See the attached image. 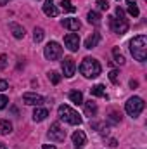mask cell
<instances>
[{"instance_id":"cell-1","label":"cell","mask_w":147,"mask_h":149,"mask_svg":"<svg viewBox=\"0 0 147 149\" xmlns=\"http://www.w3.org/2000/svg\"><path fill=\"white\" fill-rule=\"evenodd\" d=\"M130 52L133 56V59L144 63L147 59V37L146 35H139L130 42Z\"/></svg>"},{"instance_id":"cell-2","label":"cell","mask_w":147,"mask_h":149,"mask_svg":"<svg viewBox=\"0 0 147 149\" xmlns=\"http://www.w3.org/2000/svg\"><path fill=\"white\" fill-rule=\"evenodd\" d=\"M80 71H81V74H83L85 78H95V76L101 74L102 66H101V63H99L97 59H94V57H85L83 63L80 64Z\"/></svg>"},{"instance_id":"cell-3","label":"cell","mask_w":147,"mask_h":149,"mask_svg":"<svg viewBox=\"0 0 147 149\" xmlns=\"http://www.w3.org/2000/svg\"><path fill=\"white\" fill-rule=\"evenodd\" d=\"M57 113H59V118L64 120V121L69 123V125H80V123H81V116L74 111V109H71L69 106H66V104L59 106Z\"/></svg>"},{"instance_id":"cell-4","label":"cell","mask_w":147,"mask_h":149,"mask_svg":"<svg viewBox=\"0 0 147 149\" xmlns=\"http://www.w3.org/2000/svg\"><path fill=\"white\" fill-rule=\"evenodd\" d=\"M144 106H146L144 99H140V97H130L126 101V104H125V111L128 113L132 118H137L140 113L144 111Z\"/></svg>"},{"instance_id":"cell-5","label":"cell","mask_w":147,"mask_h":149,"mask_svg":"<svg viewBox=\"0 0 147 149\" xmlns=\"http://www.w3.org/2000/svg\"><path fill=\"white\" fill-rule=\"evenodd\" d=\"M43 54H45V57L49 61H55V59H59L62 56V47L57 42H49L45 50H43Z\"/></svg>"},{"instance_id":"cell-6","label":"cell","mask_w":147,"mask_h":149,"mask_svg":"<svg viewBox=\"0 0 147 149\" xmlns=\"http://www.w3.org/2000/svg\"><path fill=\"white\" fill-rule=\"evenodd\" d=\"M49 137H50V141L62 142V141L66 139V130H64L59 123H52L50 128H49Z\"/></svg>"},{"instance_id":"cell-7","label":"cell","mask_w":147,"mask_h":149,"mask_svg":"<svg viewBox=\"0 0 147 149\" xmlns=\"http://www.w3.org/2000/svg\"><path fill=\"white\" fill-rule=\"evenodd\" d=\"M109 24L111 30L118 35H125L128 31V23L125 19H118V17H109Z\"/></svg>"},{"instance_id":"cell-8","label":"cell","mask_w":147,"mask_h":149,"mask_svg":"<svg viewBox=\"0 0 147 149\" xmlns=\"http://www.w3.org/2000/svg\"><path fill=\"white\" fill-rule=\"evenodd\" d=\"M23 102L28 104V106H42L43 104V97L35 94V92H26L23 95Z\"/></svg>"},{"instance_id":"cell-9","label":"cell","mask_w":147,"mask_h":149,"mask_svg":"<svg viewBox=\"0 0 147 149\" xmlns=\"http://www.w3.org/2000/svg\"><path fill=\"white\" fill-rule=\"evenodd\" d=\"M61 66H62V73L66 78H71L74 76V71H76V64H74V61L71 57H64L62 59V63H61Z\"/></svg>"},{"instance_id":"cell-10","label":"cell","mask_w":147,"mask_h":149,"mask_svg":"<svg viewBox=\"0 0 147 149\" xmlns=\"http://www.w3.org/2000/svg\"><path fill=\"white\" fill-rule=\"evenodd\" d=\"M64 45H66L71 52H76L78 47H80V37L74 35V33H68V35L64 37Z\"/></svg>"},{"instance_id":"cell-11","label":"cell","mask_w":147,"mask_h":149,"mask_svg":"<svg viewBox=\"0 0 147 149\" xmlns=\"http://www.w3.org/2000/svg\"><path fill=\"white\" fill-rule=\"evenodd\" d=\"M61 24H62L66 30H69V31H78V30L81 28V23H80L78 19H74V17H64V19L61 21Z\"/></svg>"},{"instance_id":"cell-12","label":"cell","mask_w":147,"mask_h":149,"mask_svg":"<svg viewBox=\"0 0 147 149\" xmlns=\"http://www.w3.org/2000/svg\"><path fill=\"white\" fill-rule=\"evenodd\" d=\"M43 12H45V16H49V17H55V16L59 14L57 7L54 5V0H45V3H43Z\"/></svg>"},{"instance_id":"cell-13","label":"cell","mask_w":147,"mask_h":149,"mask_svg":"<svg viewBox=\"0 0 147 149\" xmlns=\"http://www.w3.org/2000/svg\"><path fill=\"white\" fill-rule=\"evenodd\" d=\"M99 42H101V33L95 31V33H92L90 37L85 40V47H87V49H94V47H97Z\"/></svg>"},{"instance_id":"cell-14","label":"cell","mask_w":147,"mask_h":149,"mask_svg":"<svg viewBox=\"0 0 147 149\" xmlns=\"http://www.w3.org/2000/svg\"><path fill=\"white\" fill-rule=\"evenodd\" d=\"M9 28H10V31H12L14 38H23L24 37V28H23L21 24H17V23H10Z\"/></svg>"},{"instance_id":"cell-15","label":"cell","mask_w":147,"mask_h":149,"mask_svg":"<svg viewBox=\"0 0 147 149\" xmlns=\"http://www.w3.org/2000/svg\"><path fill=\"white\" fill-rule=\"evenodd\" d=\"M47 116H49V111H47L45 108H37V109L33 111V120H35V121H43Z\"/></svg>"},{"instance_id":"cell-16","label":"cell","mask_w":147,"mask_h":149,"mask_svg":"<svg viewBox=\"0 0 147 149\" xmlns=\"http://www.w3.org/2000/svg\"><path fill=\"white\" fill-rule=\"evenodd\" d=\"M73 142L76 144V146H81V144H85L87 142V135L81 132V130H76L73 134Z\"/></svg>"},{"instance_id":"cell-17","label":"cell","mask_w":147,"mask_h":149,"mask_svg":"<svg viewBox=\"0 0 147 149\" xmlns=\"http://www.w3.org/2000/svg\"><path fill=\"white\" fill-rule=\"evenodd\" d=\"M87 19H88V23L90 24H101V14L99 12H95V10H90L88 14H87Z\"/></svg>"},{"instance_id":"cell-18","label":"cell","mask_w":147,"mask_h":149,"mask_svg":"<svg viewBox=\"0 0 147 149\" xmlns=\"http://www.w3.org/2000/svg\"><path fill=\"white\" fill-rule=\"evenodd\" d=\"M0 132L3 135H9L12 132V123L9 120H0Z\"/></svg>"},{"instance_id":"cell-19","label":"cell","mask_w":147,"mask_h":149,"mask_svg":"<svg viewBox=\"0 0 147 149\" xmlns=\"http://www.w3.org/2000/svg\"><path fill=\"white\" fill-rule=\"evenodd\" d=\"M126 3H128V12H130V16L137 17V16L140 14V10H139V7H137V0H126Z\"/></svg>"},{"instance_id":"cell-20","label":"cell","mask_w":147,"mask_h":149,"mask_svg":"<svg viewBox=\"0 0 147 149\" xmlns=\"http://www.w3.org/2000/svg\"><path fill=\"white\" fill-rule=\"evenodd\" d=\"M69 99H71V102H74V104H83V94L78 92V90L69 92Z\"/></svg>"},{"instance_id":"cell-21","label":"cell","mask_w":147,"mask_h":149,"mask_svg":"<svg viewBox=\"0 0 147 149\" xmlns=\"http://www.w3.org/2000/svg\"><path fill=\"white\" fill-rule=\"evenodd\" d=\"M85 113H87L88 116H94V114L97 113V104H95L94 101H88V102H85Z\"/></svg>"},{"instance_id":"cell-22","label":"cell","mask_w":147,"mask_h":149,"mask_svg":"<svg viewBox=\"0 0 147 149\" xmlns=\"http://www.w3.org/2000/svg\"><path fill=\"white\" fill-rule=\"evenodd\" d=\"M92 95H97V97H107V95H106V88H104V85H95V87H92Z\"/></svg>"},{"instance_id":"cell-23","label":"cell","mask_w":147,"mask_h":149,"mask_svg":"<svg viewBox=\"0 0 147 149\" xmlns=\"http://www.w3.org/2000/svg\"><path fill=\"white\" fill-rule=\"evenodd\" d=\"M112 56H114V63H116V64H125V57L121 56V52H119L118 47L112 49Z\"/></svg>"},{"instance_id":"cell-24","label":"cell","mask_w":147,"mask_h":149,"mask_svg":"<svg viewBox=\"0 0 147 149\" xmlns=\"http://www.w3.org/2000/svg\"><path fill=\"white\" fill-rule=\"evenodd\" d=\"M61 7H62V10H66V12H74V10H76V7L71 3V0H61Z\"/></svg>"},{"instance_id":"cell-25","label":"cell","mask_w":147,"mask_h":149,"mask_svg":"<svg viewBox=\"0 0 147 149\" xmlns=\"http://www.w3.org/2000/svg\"><path fill=\"white\" fill-rule=\"evenodd\" d=\"M43 37H45L43 30H42V28H35V31H33V40H35L37 43H40V42L43 40Z\"/></svg>"},{"instance_id":"cell-26","label":"cell","mask_w":147,"mask_h":149,"mask_svg":"<svg viewBox=\"0 0 147 149\" xmlns=\"http://www.w3.org/2000/svg\"><path fill=\"white\" fill-rule=\"evenodd\" d=\"M49 80H50L54 85H57V83L61 81V74L57 73V71H50V73H49Z\"/></svg>"},{"instance_id":"cell-27","label":"cell","mask_w":147,"mask_h":149,"mask_svg":"<svg viewBox=\"0 0 147 149\" xmlns=\"http://www.w3.org/2000/svg\"><path fill=\"white\" fill-rule=\"evenodd\" d=\"M109 80L112 83H118V81H119V71H118V70H112L109 73Z\"/></svg>"},{"instance_id":"cell-28","label":"cell","mask_w":147,"mask_h":149,"mask_svg":"<svg viewBox=\"0 0 147 149\" xmlns=\"http://www.w3.org/2000/svg\"><path fill=\"white\" fill-rule=\"evenodd\" d=\"M97 5H99L101 10H109V7H111L107 0H97Z\"/></svg>"},{"instance_id":"cell-29","label":"cell","mask_w":147,"mask_h":149,"mask_svg":"<svg viewBox=\"0 0 147 149\" xmlns=\"http://www.w3.org/2000/svg\"><path fill=\"white\" fill-rule=\"evenodd\" d=\"M7 102H9V99H7L5 95H0V109H3V108L7 106Z\"/></svg>"},{"instance_id":"cell-30","label":"cell","mask_w":147,"mask_h":149,"mask_svg":"<svg viewBox=\"0 0 147 149\" xmlns=\"http://www.w3.org/2000/svg\"><path fill=\"white\" fill-rule=\"evenodd\" d=\"M116 16H118L119 19H123V17H125V10H123L121 7H116Z\"/></svg>"},{"instance_id":"cell-31","label":"cell","mask_w":147,"mask_h":149,"mask_svg":"<svg viewBox=\"0 0 147 149\" xmlns=\"http://www.w3.org/2000/svg\"><path fill=\"white\" fill-rule=\"evenodd\" d=\"M7 88H9V83H7L5 80H0V90L3 92V90H7Z\"/></svg>"},{"instance_id":"cell-32","label":"cell","mask_w":147,"mask_h":149,"mask_svg":"<svg viewBox=\"0 0 147 149\" xmlns=\"http://www.w3.org/2000/svg\"><path fill=\"white\" fill-rule=\"evenodd\" d=\"M111 120H112V121H119V120H121V114H118V113H111Z\"/></svg>"},{"instance_id":"cell-33","label":"cell","mask_w":147,"mask_h":149,"mask_svg":"<svg viewBox=\"0 0 147 149\" xmlns=\"http://www.w3.org/2000/svg\"><path fill=\"white\" fill-rule=\"evenodd\" d=\"M7 64V56H0V68H5Z\"/></svg>"},{"instance_id":"cell-34","label":"cell","mask_w":147,"mask_h":149,"mask_svg":"<svg viewBox=\"0 0 147 149\" xmlns=\"http://www.w3.org/2000/svg\"><path fill=\"white\" fill-rule=\"evenodd\" d=\"M137 85H139V81H135V80H132V81H130V87H132V88H135Z\"/></svg>"},{"instance_id":"cell-35","label":"cell","mask_w":147,"mask_h":149,"mask_svg":"<svg viewBox=\"0 0 147 149\" xmlns=\"http://www.w3.org/2000/svg\"><path fill=\"white\" fill-rule=\"evenodd\" d=\"M42 149H57V148H55V146H49V144H45Z\"/></svg>"},{"instance_id":"cell-36","label":"cell","mask_w":147,"mask_h":149,"mask_svg":"<svg viewBox=\"0 0 147 149\" xmlns=\"http://www.w3.org/2000/svg\"><path fill=\"white\" fill-rule=\"evenodd\" d=\"M7 3V0H0V5H5Z\"/></svg>"},{"instance_id":"cell-37","label":"cell","mask_w":147,"mask_h":149,"mask_svg":"<svg viewBox=\"0 0 147 149\" xmlns=\"http://www.w3.org/2000/svg\"><path fill=\"white\" fill-rule=\"evenodd\" d=\"M0 149H7V146L5 144H0Z\"/></svg>"},{"instance_id":"cell-38","label":"cell","mask_w":147,"mask_h":149,"mask_svg":"<svg viewBox=\"0 0 147 149\" xmlns=\"http://www.w3.org/2000/svg\"><path fill=\"white\" fill-rule=\"evenodd\" d=\"M7 2H9V0H7Z\"/></svg>"}]
</instances>
